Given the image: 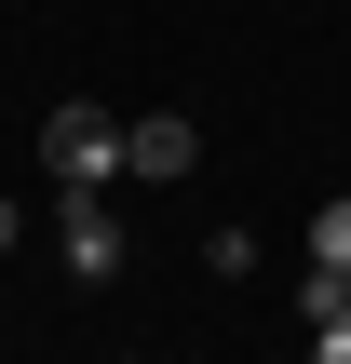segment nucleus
Listing matches in <instances>:
<instances>
[{
  "instance_id": "1",
  "label": "nucleus",
  "mask_w": 351,
  "mask_h": 364,
  "mask_svg": "<svg viewBox=\"0 0 351 364\" xmlns=\"http://www.w3.org/2000/svg\"><path fill=\"white\" fill-rule=\"evenodd\" d=\"M41 176H54V189L135 176V162H122V122H108V108H54V122H41Z\"/></svg>"
},
{
  "instance_id": "2",
  "label": "nucleus",
  "mask_w": 351,
  "mask_h": 364,
  "mask_svg": "<svg viewBox=\"0 0 351 364\" xmlns=\"http://www.w3.org/2000/svg\"><path fill=\"white\" fill-rule=\"evenodd\" d=\"M54 257H68V270H81V284H108V270H122V257H135V243H122V216H108V203H95V189H68V230H54Z\"/></svg>"
},
{
  "instance_id": "3",
  "label": "nucleus",
  "mask_w": 351,
  "mask_h": 364,
  "mask_svg": "<svg viewBox=\"0 0 351 364\" xmlns=\"http://www.w3.org/2000/svg\"><path fill=\"white\" fill-rule=\"evenodd\" d=\"M122 162H135V176H189V162H203V135H189L176 108H162V122H122Z\"/></svg>"
},
{
  "instance_id": "4",
  "label": "nucleus",
  "mask_w": 351,
  "mask_h": 364,
  "mask_svg": "<svg viewBox=\"0 0 351 364\" xmlns=\"http://www.w3.org/2000/svg\"><path fill=\"white\" fill-rule=\"evenodd\" d=\"M311 270H325V284H351V203H325V216H311Z\"/></svg>"
},
{
  "instance_id": "5",
  "label": "nucleus",
  "mask_w": 351,
  "mask_h": 364,
  "mask_svg": "<svg viewBox=\"0 0 351 364\" xmlns=\"http://www.w3.org/2000/svg\"><path fill=\"white\" fill-rule=\"evenodd\" d=\"M311 364H351V297H338V311H311Z\"/></svg>"
},
{
  "instance_id": "6",
  "label": "nucleus",
  "mask_w": 351,
  "mask_h": 364,
  "mask_svg": "<svg viewBox=\"0 0 351 364\" xmlns=\"http://www.w3.org/2000/svg\"><path fill=\"white\" fill-rule=\"evenodd\" d=\"M0 243H14V203H0Z\"/></svg>"
}]
</instances>
